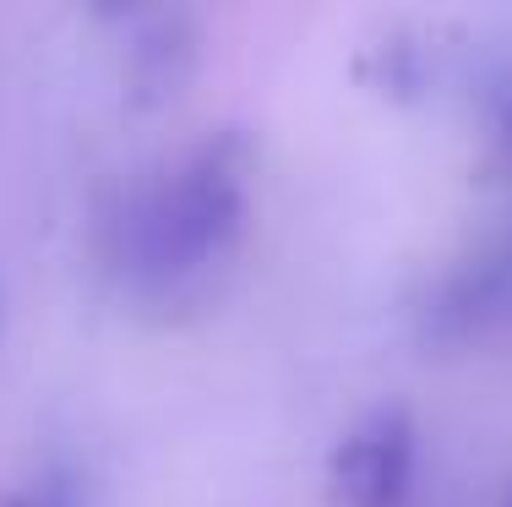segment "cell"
<instances>
[{
  "mask_svg": "<svg viewBox=\"0 0 512 507\" xmlns=\"http://www.w3.org/2000/svg\"><path fill=\"white\" fill-rule=\"evenodd\" d=\"M251 164V137L224 126L109 197L99 262L120 300L164 322L213 300L251 229Z\"/></svg>",
  "mask_w": 512,
  "mask_h": 507,
  "instance_id": "cell-1",
  "label": "cell"
},
{
  "mask_svg": "<svg viewBox=\"0 0 512 507\" xmlns=\"http://www.w3.org/2000/svg\"><path fill=\"white\" fill-rule=\"evenodd\" d=\"M414 333L431 349H469L512 333V229L474 240L420 289Z\"/></svg>",
  "mask_w": 512,
  "mask_h": 507,
  "instance_id": "cell-2",
  "label": "cell"
},
{
  "mask_svg": "<svg viewBox=\"0 0 512 507\" xmlns=\"http://www.w3.org/2000/svg\"><path fill=\"white\" fill-rule=\"evenodd\" d=\"M420 431L404 404H376L327 453V497L333 507H404L414 491Z\"/></svg>",
  "mask_w": 512,
  "mask_h": 507,
  "instance_id": "cell-3",
  "label": "cell"
},
{
  "mask_svg": "<svg viewBox=\"0 0 512 507\" xmlns=\"http://www.w3.org/2000/svg\"><path fill=\"white\" fill-rule=\"evenodd\" d=\"M191 71H197V28H191V17L158 11V17L142 22L137 39H131V60H126L131 104H142V110L169 104L191 82Z\"/></svg>",
  "mask_w": 512,
  "mask_h": 507,
  "instance_id": "cell-4",
  "label": "cell"
},
{
  "mask_svg": "<svg viewBox=\"0 0 512 507\" xmlns=\"http://www.w3.org/2000/svg\"><path fill=\"white\" fill-rule=\"evenodd\" d=\"M480 110H485V120H491L496 142H502V148L512 153V66H496L491 77H485Z\"/></svg>",
  "mask_w": 512,
  "mask_h": 507,
  "instance_id": "cell-5",
  "label": "cell"
},
{
  "mask_svg": "<svg viewBox=\"0 0 512 507\" xmlns=\"http://www.w3.org/2000/svg\"><path fill=\"white\" fill-rule=\"evenodd\" d=\"M6 507H82V497H77V480H71L66 469H44V475L33 480L28 491H17Z\"/></svg>",
  "mask_w": 512,
  "mask_h": 507,
  "instance_id": "cell-6",
  "label": "cell"
},
{
  "mask_svg": "<svg viewBox=\"0 0 512 507\" xmlns=\"http://www.w3.org/2000/svg\"><path fill=\"white\" fill-rule=\"evenodd\" d=\"M502 507H512V497H507V502H502Z\"/></svg>",
  "mask_w": 512,
  "mask_h": 507,
  "instance_id": "cell-7",
  "label": "cell"
}]
</instances>
